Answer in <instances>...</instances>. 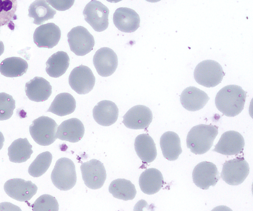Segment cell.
Returning a JSON list of instances; mask_svg holds the SVG:
<instances>
[{
	"label": "cell",
	"mask_w": 253,
	"mask_h": 211,
	"mask_svg": "<svg viewBox=\"0 0 253 211\" xmlns=\"http://www.w3.org/2000/svg\"><path fill=\"white\" fill-rule=\"evenodd\" d=\"M80 168L84 183L88 188L97 189L103 185L106 178V172L100 161L91 159L82 163Z\"/></svg>",
	"instance_id": "9"
},
{
	"label": "cell",
	"mask_w": 253,
	"mask_h": 211,
	"mask_svg": "<svg viewBox=\"0 0 253 211\" xmlns=\"http://www.w3.org/2000/svg\"><path fill=\"white\" fill-rule=\"evenodd\" d=\"M54 185L60 190L72 189L77 181L76 172L73 162L67 158L58 159L51 174Z\"/></svg>",
	"instance_id": "3"
},
{
	"label": "cell",
	"mask_w": 253,
	"mask_h": 211,
	"mask_svg": "<svg viewBox=\"0 0 253 211\" xmlns=\"http://www.w3.org/2000/svg\"><path fill=\"white\" fill-rule=\"evenodd\" d=\"M76 106L74 97L69 93L63 92L55 96L47 111L59 116H64L72 113Z\"/></svg>",
	"instance_id": "28"
},
{
	"label": "cell",
	"mask_w": 253,
	"mask_h": 211,
	"mask_svg": "<svg viewBox=\"0 0 253 211\" xmlns=\"http://www.w3.org/2000/svg\"><path fill=\"white\" fill-rule=\"evenodd\" d=\"M58 125L55 121L46 116H41L34 120L30 126V133L34 140L42 146H48L56 139Z\"/></svg>",
	"instance_id": "5"
},
{
	"label": "cell",
	"mask_w": 253,
	"mask_h": 211,
	"mask_svg": "<svg viewBox=\"0 0 253 211\" xmlns=\"http://www.w3.org/2000/svg\"><path fill=\"white\" fill-rule=\"evenodd\" d=\"M4 141V136L1 133V132L0 131V150L2 148L3 145V142Z\"/></svg>",
	"instance_id": "36"
},
{
	"label": "cell",
	"mask_w": 253,
	"mask_h": 211,
	"mask_svg": "<svg viewBox=\"0 0 253 211\" xmlns=\"http://www.w3.org/2000/svg\"><path fill=\"white\" fill-rule=\"evenodd\" d=\"M193 181L200 188L207 190L214 186L220 178L216 166L212 163L204 161L197 165L192 172Z\"/></svg>",
	"instance_id": "11"
},
{
	"label": "cell",
	"mask_w": 253,
	"mask_h": 211,
	"mask_svg": "<svg viewBox=\"0 0 253 211\" xmlns=\"http://www.w3.org/2000/svg\"><path fill=\"white\" fill-rule=\"evenodd\" d=\"M106 0L110 2L117 3V2H118L122 0Z\"/></svg>",
	"instance_id": "38"
},
{
	"label": "cell",
	"mask_w": 253,
	"mask_h": 211,
	"mask_svg": "<svg viewBox=\"0 0 253 211\" xmlns=\"http://www.w3.org/2000/svg\"><path fill=\"white\" fill-rule=\"evenodd\" d=\"M246 92L239 85H226L216 94L215 104L217 109L227 117H235L244 109Z\"/></svg>",
	"instance_id": "1"
},
{
	"label": "cell",
	"mask_w": 253,
	"mask_h": 211,
	"mask_svg": "<svg viewBox=\"0 0 253 211\" xmlns=\"http://www.w3.org/2000/svg\"><path fill=\"white\" fill-rule=\"evenodd\" d=\"M17 8V0H0V27L7 25L13 30V20L17 19L15 14Z\"/></svg>",
	"instance_id": "31"
},
{
	"label": "cell",
	"mask_w": 253,
	"mask_h": 211,
	"mask_svg": "<svg viewBox=\"0 0 253 211\" xmlns=\"http://www.w3.org/2000/svg\"><path fill=\"white\" fill-rule=\"evenodd\" d=\"M109 10L100 1L91 0L83 11L84 20L96 32L106 30L108 26Z\"/></svg>",
	"instance_id": "8"
},
{
	"label": "cell",
	"mask_w": 253,
	"mask_h": 211,
	"mask_svg": "<svg viewBox=\"0 0 253 211\" xmlns=\"http://www.w3.org/2000/svg\"><path fill=\"white\" fill-rule=\"evenodd\" d=\"M93 63L100 76L108 77L112 75L117 68L118 57L112 49L104 47L96 51L93 58Z\"/></svg>",
	"instance_id": "14"
},
{
	"label": "cell",
	"mask_w": 253,
	"mask_h": 211,
	"mask_svg": "<svg viewBox=\"0 0 253 211\" xmlns=\"http://www.w3.org/2000/svg\"><path fill=\"white\" fill-rule=\"evenodd\" d=\"M109 191L114 197L124 201L133 199L136 194L134 185L130 180L124 178L112 181L109 186Z\"/></svg>",
	"instance_id": "30"
},
{
	"label": "cell",
	"mask_w": 253,
	"mask_h": 211,
	"mask_svg": "<svg viewBox=\"0 0 253 211\" xmlns=\"http://www.w3.org/2000/svg\"><path fill=\"white\" fill-rule=\"evenodd\" d=\"M93 117L99 125L109 126L117 120L119 109L115 103L109 100H102L94 106L92 110Z\"/></svg>",
	"instance_id": "20"
},
{
	"label": "cell",
	"mask_w": 253,
	"mask_h": 211,
	"mask_svg": "<svg viewBox=\"0 0 253 211\" xmlns=\"http://www.w3.org/2000/svg\"><path fill=\"white\" fill-rule=\"evenodd\" d=\"M244 145L243 136L237 131L229 130L222 134L212 151L225 155H236L243 151Z\"/></svg>",
	"instance_id": "15"
},
{
	"label": "cell",
	"mask_w": 253,
	"mask_h": 211,
	"mask_svg": "<svg viewBox=\"0 0 253 211\" xmlns=\"http://www.w3.org/2000/svg\"><path fill=\"white\" fill-rule=\"evenodd\" d=\"M225 75L221 66L212 60L200 62L194 71L195 81L200 85L212 87L220 84Z\"/></svg>",
	"instance_id": "4"
},
{
	"label": "cell",
	"mask_w": 253,
	"mask_h": 211,
	"mask_svg": "<svg viewBox=\"0 0 253 211\" xmlns=\"http://www.w3.org/2000/svg\"><path fill=\"white\" fill-rule=\"evenodd\" d=\"M34 211H58L59 205L55 197L48 194L40 196L32 205Z\"/></svg>",
	"instance_id": "33"
},
{
	"label": "cell",
	"mask_w": 253,
	"mask_h": 211,
	"mask_svg": "<svg viewBox=\"0 0 253 211\" xmlns=\"http://www.w3.org/2000/svg\"><path fill=\"white\" fill-rule=\"evenodd\" d=\"M249 172L247 161L243 157H237L223 164L221 177L229 185H238L244 182Z\"/></svg>",
	"instance_id": "6"
},
{
	"label": "cell",
	"mask_w": 253,
	"mask_h": 211,
	"mask_svg": "<svg viewBox=\"0 0 253 211\" xmlns=\"http://www.w3.org/2000/svg\"><path fill=\"white\" fill-rule=\"evenodd\" d=\"M71 50L78 56L90 52L94 45L93 36L84 27L78 26L72 28L67 35Z\"/></svg>",
	"instance_id": "7"
},
{
	"label": "cell",
	"mask_w": 253,
	"mask_h": 211,
	"mask_svg": "<svg viewBox=\"0 0 253 211\" xmlns=\"http://www.w3.org/2000/svg\"><path fill=\"white\" fill-rule=\"evenodd\" d=\"M95 78L87 66L80 65L74 68L69 77L71 87L79 94H85L93 88Z\"/></svg>",
	"instance_id": "10"
},
{
	"label": "cell",
	"mask_w": 253,
	"mask_h": 211,
	"mask_svg": "<svg viewBox=\"0 0 253 211\" xmlns=\"http://www.w3.org/2000/svg\"><path fill=\"white\" fill-rule=\"evenodd\" d=\"M28 12V16L34 19L33 23L38 25L52 19L56 13L46 0H35L30 5Z\"/></svg>",
	"instance_id": "27"
},
{
	"label": "cell",
	"mask_w": 253,
	"mask_h": 211,
	"mask_svg": "<svg viewBox=\"0 0 253 211\" xmlns=\"http://www.w3.org/2000/svg\"><path fill=\"white\" fill-rule=\"evenodd\" d=\"M70 59L68 54L63 51L53 53L46 62L45 71L52 78L63 75L69 67Z\"/></svg>",
	"instance_id": "26"
},
{
	"label": "cell",
	"mask_w": 253,
	"mask_h": 211,
	"mask_svg": "<svg viewBox=\"0 0 253 211\" xmlns=\"http://www.w3.org/2000/svg\"><path fill=\"white\" fill-rule=\"evenodd\" d=\"M54 8L58 11H65L70 8L75 0H46Z\"/></svg>",
	"instance_id": "35"
},
{
	"label": "cell",
	"mask_w": 253,
	"mask_h": 211,
	"mask_svg": "<svg viewBox=\"0 0 253 211\" xmlns=\"http://www.w3.org/2000/svg\"><path fill=\"white\" fill-rule=\"evenodd\" d=\"M123 118V123L126 127L133 129H145L151 123L153 115L148 107L138 105L129 109Z\"/></svg>",
	"instance_id": "13"
},
{
	"label": "cell",
	"mask_w": 253,
	"mask_h": 211,
	"mask_svg": "<svg viewBox=\"0 0 253 211\" xmlns=\"http://www.w3.org/2000/svg\"><path fill=\"white\" fill-rule=\"evenodd\" d=\"M15 108V101L12 96L5 92L0 93V121L11 118Z\"/></svg>",
	"instance_id": "34"
},
{
	"label": "cell",
	"mask_w": 253,
	"mask_h": 211,
	"mask_svg": "<svg viewBox=\"0 0 253 211\" xmlns=\"http://www.w3.org/2000/svg\"><path fill=\"white\" fill-rule=\"evenodd\" d=\"M32 148V146L27 138L15 140L8 148L9 161L16 163L26 162L33 152Z\"/></svg>",
	"instance_id": "25"
},
{
	"label": "cell",
	"mask_w": 253,
	"mask_h": 211,
	"mask_svg": "<svg viewBox=\"0 0 253 211\" xmlns=\"http://www.w3.org/2000/svg\"><path fill=\"white\" fill-rule=\"evenodd\" d=\"M61 37V31L53 23H48L37 27L33 35L34 43L39 47L52 48L56 45Z\"/></svg>",
	"instance_id": "16"
},
{
	"label": "cell",
	"mask_w": 253,
	"mask_h": 211,
	"mask_svg": "<svg viewBox=\"0 0 253 211\" xmlns=\"http://www.w3.org/2000/svg\"><path fill=\"white\" fill-rule=\"evenodd\" d=\"M217 134L216 126L201 124L194 126L187 135V147L195 154H203L211 149Z\"/></svg>",
	"instance_id": "2"
},
{
	"label": "cell",
	"mask_w": 253,
	"mask_h": 211,
	"mask_svg": "<svg viewBox=\"0 0 253 211\" xmlns=\"http://www.w3.org/2000/svg\"><path fill=\"white\" fill-rule=\"evenodd\" d=\"M25 91L30 100L35 102H42L47 100L51 95L52 87L45 79L35 77L26 83Z\"/></svg>",
	"instance_id": "21"
},
{
	"label": "cell",
	"mask_w": 253,
	"mask_h": 211,
	"mask_svg": "<svg viewBox=\"0 0 253 211\" xmlns=\"http://www.w3.org/2000/svg\"><path fill=\"white\" fill-rule=\"evenodd\" d=\"M164 178L161 172L155 168L146 169L140 175L139 185L145 194L152 195L157 193L162 187Z\"/></svg>",
	"instance_id": "22"
},
{
	"label": "cell",
	"mask_w": 253,
	"mask_h": 211,
	"mask_svg": "<svg viewBox=\"0 0 253 211\" xmlns=\"http://www.w3.org/2000/svg\"><path fill=\"white\" fill-rule=\"evenodd\" d=\"M4 50V46L3 42L0 41V56L3 53Z\"/></svg>",
	"instance_id": "37"
},
{
	"label": "cell",
	"mask_w": 253,
	"mask_h": 211,
	"mask_svg": "<svg viewBox=\"0 0 253 211\" xmlns=\"http://www.w3.org/2000/svg\"><path fill=\"white\" fill-rule=\"evenodd\" d=\"M160 144L164 157L169 161L176 160L182 153L180 138L173 131H167L162 134Z\"/></svg>",
	"instance_id": "23"
},
{
	"label": "cell",
	"mask_w": 253,
	"mask_h": 211,
	"mask_svg": "<svg viewBox=\"0 0 253 211\" xmlns=\"http://www.w3.org/2000/svg\"><path fill=\"white\" fill-rule=\"evenodd\" d=\"M52 159V154L48 151L38 155L29 167V174L34 177L42 176L49 168Z\"/></svg>",
	"instance_id": "32"
},
{
	"label": "cell",
	"mask_w": 253,
	"mask_h": 211,
	"mask_svg": "<svg viewBox=\"0 0 253 211\" xmlns=\"http://www.w3.org/2000/svg\"><path fill=\"white\" fill-rule=\"evenodd\" d=\"M28 68V63L24 59L19 57H11L1 62L0 73L6 77H17L26 73Z\"/></svg>",
	"instance_id": "29"
},
{
	"label": "cell",
	"mask_w": 253,
	"mask_h": 211,
	"mask_svg": "<svg viewBox=\"0 0 253 211\" xmlns=\"http://www.w3.org/2000/svg\"><path fill=\"white\" fill-rule=\"evenodd\" d=\"M134 145L136 154L143 162L150 163L156 159V145L148 134L138 135L135 139Z\"/></svg>",
	"instance_id": "24"
},
{
	"label": "cell",
	"mask_w": 253,
	"mask_h": 211,
	"mask_svg": "<svg viewBox=\"0 0 253 211\" xmlns=\"http://www.w3.org/2000/svg\"><path fill=\"white\" fill-rule=\"evenodd\" d=\"M113 22L123 32L132 33L139 27L140 17L134 10L127 7L117 8L113 14Z\"/></svg>",
	"instance_id": "17"
},
{
	"label": "cell",
	"mask_w": 253,
	"mask_h": 211,
	"mask_svg": "<svg viewBox=\"0 0 253 211\" xmlns=\"http://www.w3.org/2000/svg\"><path fill=\"white\" fill-rule=\"evenodd\" d=\"M84 133L82 122L77 118H71L63 121L58 127L56 136L61 140L75 143L83 138Z\"/></svg>",
	"instance_id": "18"
},
{
	"label": "cell",
	"mask_w": 253,
	"mask_h": 211,
	"mask_svg": "<svg viewBox=\"0 0 253 211\" xmlns=\"http://www.w3.org/2000/svg\"><path fill=\"white\" fill-rule=\"evenodd\" d=\"M3 188L8 196L20 202L30 200L38 190L36 185L31 181L21 178H13L6 181Z\"/></svg>",
	"instance_id": "12"
},
{
	"label": "cell",
	"mask_w": 253,
	"mask_h": 211,
	"mask_svg": "<svg viewBox=\"0 0 253 211\" xmlns=\"http://www.w3.org/2000/svg\"><path fill=\"white\" fill-rule=\"evenodd\" d=\"M209 100V97L205 92L194 86H189L184 89L180 97L182 106L190 111L202 109Z\"/></svg>",
	"instance_id": "19"
},
{
	"label": "cell",
	"mask_w": 253,
	"mask_h": 211,
	"mask_svg": "<svg viewBox=\"0 0 253 211\" xmlns=\"http://www.w3.org/2000/svg\"><path fill=\"white\" fill-rule=\"evenodd\" d=\"M146 0L147 1L150 2H157L160 1L161 0Z\"/></svg>",
	"instance_id": "39"
}]
</instances>
